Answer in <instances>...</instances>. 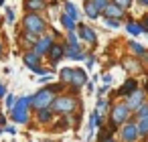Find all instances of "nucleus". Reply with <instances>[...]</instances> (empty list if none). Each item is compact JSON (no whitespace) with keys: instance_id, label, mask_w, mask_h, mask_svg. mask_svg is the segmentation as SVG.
Returning <instances> with one entry per match:
<instances>
[{"instance_id":"nucleus-30","label":"nucleus","mask_w":148,"mask_h":142,"mask_svg":"<svg viewBox=\"0 0 148 142\" xmlns=\"http://www.w3.org/2000/svg\"><path fill=\"white\" fill-rule=\"evenodd\" d=\"M106 25H108V27H112V29H118V27H120V23H118V21H110V19L106 21Z\"/></svg>"},{"instance_id":"nucleus-4","label":"nucleus","mask_w":148,"mask_h":142,"mask_svg":"<svg viewBox=\"0 0 148 142\" xmlns=\"http://www.w3.org/2000/svg\"><path fill=\"white\" fill-rule=\"evenodd\" d=\"M23 23H25V31H29V33H33V35H41V33L45 31V21H43L37 12H29Z\"/></svg>"},{"instance_id":"nucleus-15","label":"nucleus","mask_w":148,"mask_h":142,"mask_svg":"<svg viewBox=\"0 0 148 142\" xmlns=\"http://www.w3.org/2000/svg\"><path fill=\"white\" fill-rule=\"evenodd\" d=\"M65 55H67L69 59H85V55L79 53V45H69L67 51H65Z\"/></svg>"},{"instance_id":"nucleus-7","label":"nucleus","mask_w":148,"mask_h":142,"mask_svg":"<svg viewBox=\"0 0 148 142\" xmlns=\"http://www.w3.org/2000/svg\"><path fill=\"white\" fill-rule=\"evenodd\" d=\"M138 136H140V134H138V128H136V124H132V122H126V124H124V128H122V140H126V142H134Z\"/></svg>"},{"instance_id":"nucleus-40","label":"nucleus","mask_w":148,"mask_h":142,"mask_svg":"<svg viewBox=\"0 0 148 142\" xmlns=\"http://www.w3.org/2000/svg\"><path fill=\"white\" fill-rule=\"evenodd\" d=\"M146 142H148V140H146Z\"/></svg>"},{"instance_id":"nucleus-14","label":"nucleus","mask_w":148,"mask_h":142,"mask_svg":"<svg viewBox=\"0 0 148 142\" xmlns=\"http://www.w3.org/2000/svg\"><path fill=\"white\" fill-rule=\"evenodd\" d=\"M39 53H35V51H29L27 55H25V65L29 67V69H33V67H37L39 65Z\"/></svg>"},{"instance_id":"nucleus-16","label":"nucleus","mask_w":148,"mask_h":142,"mask_svg":"<svg viewBox=\"0 0 148 142\" xmlns=\"http://www.w3.org/2000/svg\"><path fill=\"white\" fill-rule=\"evenodd\" d=\"M136 128H138V134H140V136L148 138V116H146V118H138Z\"/></svg>"},{"instance_id":"nucleus-10","label":"nucleus","mask_w":148,"mask_h":142,"mask_svg":"<svg viewBox=\"0 0 148 142\" xmlns=\"http://www.w3.org/2000/svg\"><path fill=\"white\" fill-rule=\"evenodd\" d=\"M83 83H87V75L81 67H75L73 69V77H71V85L73 87H83Z\"/></svg>"},{"instance_id":"nucleus-25","label":"nucleus","mask_w":148,"mask_h":142,"mask_svg":"<svg viewBox=\"0 0 148 142\" xmlns=\"http://www.w3.org/2000/svg\"><path fill=\"white\" fill-rule=\"evenodd\" d=\"M106 110H108V102H106V99H99V102H97L95 112H97L99 116H103V114H106Z\"/></svg>"},{"instance_id":"nucleus-36","label":"nucleus","mask_w":148,"mask_h":142,"mask_svg":"<svg viewBox=\"0 0 148 142\" xmlns=\"http://www.w3.org/2000/svg\"><path fill=\"white\" fill-rule=\"evenodd\" d=\"M101 142H116L114 138H106V140H101Z\"/></svg>"},{"instance_id":"nucleus-6","label":"nucleus","mask_w":148,"mask_h":142,"mask_svg":"<svg viewBox=\"0 0 148 142\" xmlns=\"http://www.w3.org/2000/svg\"><path fill=\"white\" fill-rule=\"evenodd\" d=\"M51 45H53V39H51V35H45V37L37 39V43H35L33 51H35V53H39V55H45V53H49Z\"/></svg>"},{"instance_id":"nucleus-3","label":"nucleus","mask_w":148,"mask_h":142,"mask_svg":"<svg viewBox=\"0 0 148 142\" xmlns=\"http://www.w3.org/2000/svg\"><path fill=\"white\" fill-rule=\"evenodd\" d=\"M33 97H21L14 106H12V120L18 122V124H25L29 120V106H31Z\"/></svg>"},{"instance_id":"nucleus-32","label":"nucleus","mask_w":148,"mask_h":142,"mask_svg":"<svg viewBox=\"0 0 148 142\" xmlns=\"http://www.w3.org/2000/svg\"><path fill=\"white\" fill-rule=\"evenodd\" d=\"M6 106H8V108L14 106V95H6Z\"/></svg>"},{"instance_id":"nucleus-23","label":"nucleus","mask_w":148,"mask_h":142,"mask_svg":"<svg viewBox=\"0 0 148 142\" xmlns=\"http://www.w3.org/2000/svg\"><path fill=\"white\" fill-rule=\"evenodd\" d=\"M61 23H63V27H65L67 31H73V29H75V21H73L69 14H63V16H61Z\"/></svg>"},{"instance_id":"nucleus-22","label":"nucleus","mask_w":148,"mask_h":142,"mask_svg":"<svg viewBox=\"0 0 148 142\" xmlns=\"http://www.w3.org/2000/svg\"><path fill=\"white\" fill-rule=\"evenodd\" d=\"M65 14H69L73 21H77V19H79V12L75 10V6H73L71 2H65Z\"/></svg>"},{"instance_id":"nucleus-12","label":"nucleus","mask_w":148,"mask_h":142,"mask_svg":"<svg viewBox=\"0 0 148 142\" xmlns=\"http://www.w3.org/2000/svg\"><path fill=\"white\" fill-rule=\"evenodd\" d=\"M63 55H65V47H63V45L53 43V45H51V49H49V57H51V61H53V63H57Z\"/></svg>"},{"instance_id":"nucleus-31","label":"nucleus","mask_w":148,"mask_h":142,"mask_svg":"<svg viewBox=\"0 0 148 142\" xmlns=\"http://www.w3.org/2000/svg\"><path fill=\"white\" fill-rule=\"evenodd\" d=\"M126 65H128L126 69H138V63L136 61H126Z\"/></svg>"},{"instance_id":"nucleus-8","label":"nucleus","mask_w":148,"mask_h":142,"mask_svg":"<svg viewBox=\"0 0 148 142\" xmlns=\"http://www.w3.org/2000/svg\"><path fill=\"white\" fill-rule=\"evenodd\" d=\"M128 97H130V99H128V104H126V106H128L130 110H138V108L144 104V91H140V89H136V91H134V93H130Z\"/></svg>"},{"instance_id":"nucleus-18","label":"nucleus","mask_w":148,"mask_h":142,"mask_svg":"<svg viewBox=\"0 0 148 142\" xmlns=\"http://www.w3.org/2000/svg\"><path fill=\"white\" fill-rule=\"evenodd\" d=\"M85 14H87L89 19H97V16H99V10L95 8V4L91 2V0H87V2H85Z\"/></svg>"},{"instance_id":"nucleus-27","label":"nucleus","mask_w":148,"mask_h":142,"mask_svg":"<svg viewBox=\"0 0 148 142\" xmlns=\"http://www.w3.org/2000/svg\"><path fill=\"white\" fill-rule=\"evenodd\" d=\"M136 116H138V118H146V116H148V104H146V102L138 108V114H136Z\"/></svg>"},{"instance_id":"nucleus-39","label":"nucleus","mask_w":148,"mask_h":142,"mask_svg":"<svg viewBox=\"0 0 148 142\" xmlns=\"http://www.w3.org/2000/svg\"><path fill=\"white\" fill-rule=\"evenodd\" d=\"M0 51H2V45H0ZM0 55H2V53H0Z\"/></svg>"},{"instance_id":"nucleus-34","label":"nucleus","mask_w":148,"mask_h":142,"mask_svg":"<svg viewBox=\"0 0 148 142\" xmlns=\"http://www.w3.org/2000/svg\"><path fill=\"white\" fill-rule=\"evenodd\" d=\"M144 31H148V16H144V27H142Z\"/></svg>"},{"instance_id":"nucleus-28","label":"nucleus","mask_w":148,"mask_h":142,"mask_svg":"<svg viewBox=\"0 0 148 142\" xmlns=\"http://www.w3.org/2000/svg\"><path fill=\"white\" fill-rule=\"evenodd\" d=\"M114 2H116L118 6H122V8H128V6L132 4V0H114Z\"/></svg>"},{"instance_id":"nucleus-33","label":"nucleus","mask_w":148,"mask_h":142,"mask_svg":"<svg viewBox=\"0 0 148 142\" xmlns=\"http://www.w3.org/2000/svg\"><path fill=\"white\" fill-rule=\"evenodd\" d=\"M6 95V87L4 85H0V97H4Z\"/></svg>"},{"instance_id":"nucleus-13","label":"nucleus","mask_w":148,"mask_h":142,"mask_svg":"<svg viewBox=\"0 0 148 142\" xmlns=\"http://www.w3.org/2000/svg\"><path fill=\"white\" fill-rule=\"evenodd\" d=\"M138 89V83H136V79H128L122 87H120V91H118V95H130V93H134Z\"/></svg>"},{"instance_id":"nucleus-21","label":"nucleus","mask_w":148,"mask_h":142,"mask_svg":"<svg viewBox=\"0 0 148 142\" xmlns=\"http://www.w3.org/2000/svg\"><path fill=\"white\" fill-rule=\"evenodd\" d=\"M126 31H128L130 35H134V37H136V35H142V31H144V29H142L140 25H136V23H128V25H126Z\"/></svg>"},{"instance_id":"nucleus-5","label":"nucleus","mask_w":148,"mask_h":142,"mask_svg":"<svg viewBox=\"0 0 148 142\" xmlns=\"http://www.w3.org/2000/svg\"><path fill=\"white\" fill-rule=\"evenodd\" d=\"M110 118H112V124H114V126H122V124H126L128 118H130V108H128L126 104H116V106L112 108V112H110Z\"/></svg>"},{"instance_id":"nucleus-2","label":"nucleus","mask_w":148,"mask_h":142,"mask_svg":"<svg viewBox=\"0 0 148 142\" xmlns=\"http://www.w3.org/2000/svg\"><path fill=\"white\" fill-rule=\"evenodd\" d=\"M53 99H55V91H53L51 87H43V89H39V91L33 95L31 106L37 108V110H45V108H51Z\"/></svg>"},{"instance_id":"nucleus-38","label":"nucleus","mask_w":148,"mask_h":142,"mask_svg":"<svg viewBox=\"0 0 148 142\" xmlns=\"http://www.w3.org/2000/svg\"><path fill=\"white\" fill-rule=\"evenodd\" d=\"M2 4H4V0H0V6H2Z\"/></svg>"},{"instance_id":"nucleus-35","label":"nucleus","mask_w":148,"mask_h":142,"mask_svg":"<svg viewBox=\"0 0 148 142\" xmlns=\"http://www.w3.org/2000/svg\"><path fill=\"white\" fill-rule=\"evenodd\" d=\"M4 124H6V118H4V116H0V126H4Z\"/></svg>"},{"instance_id":"nucleus-29","label":"nucleus","mask_w":148,"mask_h":142,"mask_svg":"<svg viewBox=\"0 0 148 142\" xmlns=\"http://www.w3.org/2000/svg\"><path fill=\"white\" fill-rule=\"evenodd\" d=\"M6 23H14V12H12L10 8L6 10Z\"/></svg>"},{"instance_id":"nucleus-17","label":"nucleus","mask_w":148,"mask_h":142,"mask_svg":"<svg viewBox=\"0 0 148 142\" xmlns=\"http://www.w3.org/2000/svg\"><path fill=\"white\" fill-rule=\"evenodd\" d=\"M25 6H27V10H29V12H33V10L37 12V10L45 8V2H43V0H27Z\"/></svg>"},{"instance_id":"nucleus-19","label":"nucleus","mask_w":148,"mask_h":142,"mask_svg":"<svg viewBox=\"0 0 148 142\" xmlns=\"http://www.w3.org/2000/svg\"><path fill=\"white\" fill-rule=\"evenodd\" d=\"M51 118H53V112H51V108L39 110V122H41V124H47V122H51Z\"/></svg>"},{"instance_id":"nucleus-11","label":"nucleus","mask_w":148,"mask_h":142,"mask_svg":"<svg viewBox=\"0 0 148 142\" xmlns=\"http://www.w3.org/2000/svg\"><path fill=\"white\" fill-rule=\"evenodd\" d=\"M79 37H81L83 41H87L89 45H95V43H97V37H95V33H93L89 27H85V25H81V27H79Z\"/></svg>"},{"instance_id":"nucleus-24","label":"nucleus","mask_w":148,"mask_h":142,"mask_svg":"<svg viewBox=\"0 0 148 142\" xmlns=\"http://www.w3.org/2000/svg\"><path fill=\"white\" fill-rule=\"evenodd\" d=\"M130 49H132V53H134V55H140V57L144 55V47H142V45H138V43H130Z\"/></svg>"},{"instance_id":"nucleus-1","label":"nucleus","mask_w":148,"mask_h":142,"mask_svg":"<svg viewBox=\"0 0 148 142\" xmlns=\"http://www.w3.org/2000/svg\"><path fill=\"white\" fill-rule=\"evenodd\" d=\"M75 108H77V99L73 95H59L51 104V112L53 114H71Z\"/></svg>"},{"instance_id":"nucleus-26","label":"nucleus","mask_w":148,"mask_h":142,"mask_svg":"<svg viewBox=\"0 0 148 142\" xmlns=\"http://www.w3.org/2000/svg\"><path fill=\"white\" fill-rule=\"evenodd\" d=\"M91 2L95 4V8H97L99 12H103V8H106V6L110 4V2H108V0H91Z\"/></svg>"},{"instance_id":"nucleus-37","label":"nucleus","mask_w":148,"mask_h":142,"mask_svg":"<svg viewBox=\"0 0 148 142\" xmlns=\"http://www.w3.org/2000/svg\"><path fill=\"white\" fill-rule=\"evenodd\" d=\"M138 2H140V4H148V0H138Z\"/></svg>"},{"instance_id":"nucleus-20","label":"nucleus","mask_w":148,"mask_h":142,"mask_svg":"<svg viewBox=\"0 0 148 142\" xmlns=\"http://www.w3.org/2000/svg\"><path fill=\"white\" fill-rule=\"evenodd\" d=\"M59 75H61V83H71V77H73V69H71V67H63Z\"/></svg>"},{"instance_id":"nucleus-9","label":"nucleus","mask_w":148,"mask_h":142,"mask_svg":"<svg viewBox=\"0 0 148 142\" xmlns=\"http://www.w3.org/2000/svg\"><path fill=\"white\" fill-rule=\"evenodd\" d=\"M103 14H106L108 19H122V16H124V8L118 6L116 2H110V4L103 8Z\"/></svg>"}]
</instances>
